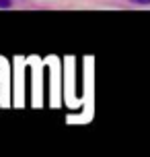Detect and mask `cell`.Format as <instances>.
Here are the masks:
<instances>
[{
	"instance_id": "1",
	"label": "cell",
	"mask_w": 150,
	"mask_h": 157,
	"mask_svg": "<svg viewBox=\"0 0 150 157\" xmlns=\"http://www.w3.org/2000/svg\"><path fill=\"white\" fill-rule=\"evenodd\" d=\"M132 4H136V6H148L150 0H130Z\"/></svg>"
},
{
	"instance_id": "2",
	"label": "cell",
	"mask_w": 150,
	"mask_h": 157,
	"mask_svg": "<svg viewBox=\"0 0 150 157\" xmlns=\"http://www.w3.org/2000/svg\"><path fill=\"white\" fill-rule=\"evenodd\" d=\"M12 6V0H0V8H10Z\"/></svg>"
}]
</instances>
